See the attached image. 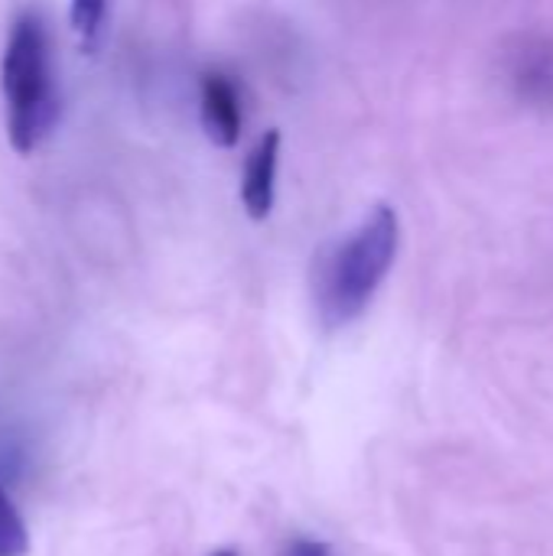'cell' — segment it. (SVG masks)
<instances>
[{
  "label": "cell",
  "instance_id": "6da1fadb",
  "mask_svg": "<svg viewBox=\"0 0 553 556\" xmlns=\"http://www.w3.org/2000/svg\"><path fill=\"white\" fill-rule=\"evenodd\" d=\"M0 91L10 147L26 156L52 134L62 108L52 72L49 33L46 23L33 13H23L7 36L0 62Z\"/></svg>",
  "mask_w": 553,
  "mask_h": 556
},
{
  "label": "cell",
  "instance_id": "7a4b0ae2",
  "mask_svg": "<svg viewBox=\"0 0 553 556\" xmlns=\"http://www.w3.org/2000/svg\"><path fill=\"white\" fill-rule=\"evenodd\" d=\"M401 244V218L391 205H375L372 215L332 251L319 277V316L339 329L359 319L394 267Z\"/></svg>",
  "mask_w": 553,
  "mask_h": 556
},
{
  "label": "cell",
  "instance_id": "3957f363",
  "mask_svg": "<svg viewBox=\"0 0 553 556\" xmlns=\"http://www.w3.org/2000/svg\"><path fill=\"white\" fill-rule=\"evenodd\" d=\"M199 121L205 137L222 147L231 150L241 137V101L238 91L231 85L228 75L222 72H209L199 81Z\"/></svg>",
  "mask_w": 553,
  "mask_h": 556
},
{
  "label": "cell",
  "instance_id": "277c9868",
  "mask_svg": "<svg viewBox=\"0 0 553 556\" xmlns=\"http://www.w3.org/2000/svg\"><path fill=\"white\" fill-rule=\"evenodd\" d=\"M277 163H280V130L271 127L254 143V150L244 160V179H241V205L251 222H264L274 208L277 192Z\"/></svg>",
  "mask_w": 553,
  "mask_h": 556
},
{
  "label": "cell",
  "instance_id": "5b68a950",
  "mask_svg": "<svg viewBox=\"0 0 553 556\" xmlns=\"http://www.w3.org/2000/svg\"><path fill=\"white\" fill-rule=\"evenodd\" d=\"M108 7L111 0H72L68 7V26L81 46V52H95L101 46L104 26H108Z\"/></svg>",
  "mask_w": 553,
  "mask_h": 556
},
{
  "label": "cell",
  "instance_id": "8992f818",
  "mask_svg": "<svg viewBox=\"0 0 553 556\" xmlns=\"http://www.w3.org/2000/svg\"><path fill=\"white\" fill-rule=\"evenodd\" d=\"M29 554V528L16 505L0 489V556H26Z\"/></svg>",
  "mask_w": 553,
  "mask_h": 556
},
{
  "label": "cell",
  "instance_id": "52a82bcc",
  "mask_svg": "<svg viewBox=\"0 0 553 556\" xmlns=\"http://www.w3.org/2000/svg\"><path fill=\"white\" fill-rule=\"evenodd\" d=\"M280 556H336V554H332V547H329V544H323V541L297 538V541H290V544H287V551H284Z\"/></svg>",
  "mask_w": 553,
  "mask_h": 556
},
{
  "label": "cell",
  "instance_id": "ba28073f",
  "mask_svg": "<svg viewBox=\"0 0 553 556\" xmlns=\"http://www.w3.org/2000/svg\"><path fill=\"white\" fill-rule=\"evenodd\" d=\"M212 556H238V551H215Z\"/></svg>",
  "mask_w": 553,
  "mask_h": 556
}]
</instances>
